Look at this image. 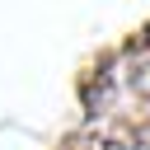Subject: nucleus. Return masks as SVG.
Returning <instances> with one entry per match:
<instances>
[{
	"mask_svg": "<svg viewBox=\"0 0 150 150\" xmlns=\"http://www.w3.org/2000/svg\"><path fill=\"white\" fill-rule=\"evenodd\" d=\"M108 70H112V56H98V66H89L84 70V80H80V103L89 108V112H98L103 103H108Z\"/></svg>",
	"mask_w": 150,
	"mask_h": 150,
	"instance_id": "2",
	"label": "nucleus"
},
{
	"mask_svg": "<svg viewBox=\"0 0 150 150\" xmlns=\"http://www.w3.org/2000/svg\"><path fill=\"white\" fill-rule=\"evenodd\" d=\"M61 150H122L112 136H103V131H84V136H70V141H61Z\"/></svg>",
	"mask_w": 150,
	"mask_h": 150,
	"instance_id": "3",
	"label": "nucleus"
},
{
	"mask_svg": "<svg viewBox=\"0 0 150 150\" xmlns=\"http://www.w3.org/2000/svg\"><path fill=\"white\" fill-rule=\"evenodd\" d=\"M127 80L136 94L150 98V28L131 33V42H127Z\"/></svg>",
	"mask_w": 150,
	"mask_h": 150,
	"instance_id": "1",
	"label": "nucleus"
}]
</instances>
